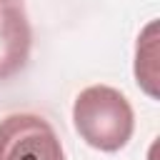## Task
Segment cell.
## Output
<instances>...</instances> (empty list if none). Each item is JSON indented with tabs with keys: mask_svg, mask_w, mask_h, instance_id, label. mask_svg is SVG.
Segmentation results:
<instances>
[{
	"mask_svg": "<svg viewBox=\"0 0 160 160\" xmlns=\"http://www.w3.org/2000/svg\"><path fill=\"white\" fill-rule=\"evenodd\" d=\"M72 122L78 135L102 152L125 148L135 130L130 100L110 85H90L80 90L72 105Z\"/></svg>",
	"mask_w": 160,
	"mask_h": 160,
	"instance_id": "obj_1",
	"label": "cell"
},
{
	"mask_svg": "<svg viewBox=\"0 0 160 160\" xmlns=\"http://www.w3.org/2000/svg\"><path fill=\"white\" fill-rule=\"evenodd\" d=\"M0 160H65V152L45 118L12 112L0 120Z\"/></svg>",
	"mask_w": 160,
	"mask_h": 160,
	"instance_id": "obj_2",
	"label": "cell"
},
{
	"mask_svg": "<svg viewBox=\"0 0 160 160\" xmlns=\"http://www.w3.org/2000/svg\"><path fill=\"white\" fill-rule=\"evenodd\" d=\"M32 30L20 0H0V80L18 75L30 58Z\"/></svg>",
	"mask_w": 160,
	"mask_h": 160,
	"instance_id": "obj_3",
	"label": "cell"
},
{
	"mask_svg": "<svg viewBox=\"0 0 160 160\" xmlns=\"http://www.w3.org/2000/svg\"><path fill=\"white\" fill-rule=\"evenodd\" d=\"M135 78H138V85L150 98H158V22L155 20L148 22L142 35L138 38Z\"/></svg>",
	"mask_w": 160,
	"mask_h": 160,
	"instance_id": "obj_4",
	"label": "cell"
}]
</instances>
